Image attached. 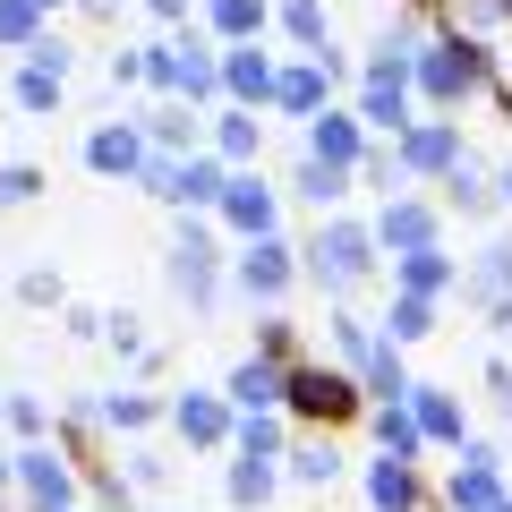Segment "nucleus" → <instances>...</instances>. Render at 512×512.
Instances as JSON below:
<instances>
[{"label":"nucleus","instance_id":"obj_1","mask_svg":"<svg viewBox=\"0 0 512 512\" xmlns=\"http://www.w3.org/2000/svg\"><path fill=\"white\" fill-rule=\"evenodd\" d=\"M410 86L427 94L436 111H461V103H478V94H495V52L478 35H427V52L410 60Z\"/></svg>","mask_w":512,"mask_h":512},{"label":"nucleus","instance_id":"obj_2","mask_svg":"<svg viewBox=\"0 0 512 512\" xmlns=\"http://www.w3.org/2000/svg\"><path fill=\"white\" fill-rule=\"evenodd\" d=\"M282 410L291 419H325V427H342V419H359L367 410V384L350 376V367H325V359H291V384H282Z\"/></svg>","mask_w":512,"mask_h":512},{"label":"nucleus","instance_id":"obj_3","mask_svg":"<svg viewBox=\"0 0 512 512\" xmlns=\"http://www.w3.org/2000/svg\"><path fill=\"white\" fill-rule=\"evenodd\" d=\"M308 274L325 282L333 299H350L367 274H376V231H367V222H350V214H325V231L308 239Z\"/></svg>","mask_w":512,"mask_h":512},{"label":"nucleus","instance_id":"obj_4","mask_svg":"<svg viewBox=\"0 0 512 512\" xmlns=\"http://www.w3.org/2000/svg\"><path fill=\"white\" fill-rule=\"evenodd\" d=\"M461 120L453 111H436V120H410L402 137H393V163H402V180H444V171L461 163Z\"/></svg>","mask_w":512,"mask_h":512},{"label":"nucleus","instance_id":"obj_5","mask_svg":"<svg viewBox=\"0 0 512 512\" xmlns=\"http://www.w3.org/2000/svg\"><path fill=\"white\" fill-rule=\"evenodd\" d=\"M231 282L256 299V308H282V291L299 282V248H282V239H248L231 265Z\"/></svg>","mask_w":512,"mask_h":512},{"label":"nucleus","instance_id":"obj_6","mask_svg":"<svg viewBox=\"0 0 512 512\" xmlns=\"http://www.w3.org/2000/svg\"><path fill=\"white\" fill-rule=\"evenodd\" d=\"M18 487L35 512H77V470L60 444H18Z\"/></svg>","mask_w":512,"mask_h":512},{"label":"nucleus","instance_id":"obj_7","mask_svg":"<svg viewBox=\"0 0 512 512\" xmlns=\"http://www.w3.org/2000/svg\"><path fill=\"white\" fill-rule=\"evenodd\" d=\"M410 94H419V86H410V69H367L359 77V128H367V137H402V128L419 120Z\"/></svg>","mask_w":512,"mask_h":512},{"label":"nucleus","instance_id":"obj_8","mask_svg":"<svg viewBox=\"0 0 512 512\" xmlns=\"http://www.w3.org/2000/svg\"><path fill=\"white\" fill-rule=\"evenodd\" d=\"M333 77H342V52H308L299 60V69H274V94H265V103L274 111H299V120H316V111H325V94H333Z\"/></svg>","mask_w":512,"mask_h":512},{"label":"nucleus","instance_id":"obj_9","mask_svg":"<svg viewBox=\"0 0 512 512\" xmlns=\"http://www.w3.org/2000/svg\"><path fill=\"white\" fill-rule=\"evenodd\" d=\"M171 291L197 299V308H214V291H222V256H214V231H205V222H188L180 248H171Z\"/></svg>","mask_w":512,"mask_h":512},{"label":"nucleus","instance_id":"obj_10","mask_svg":"<svg viewBox=\"0 0 512 512\" xmlns=\"http://www.w3.org/2000/svg\"><path fill=\"white\" fill-rule=\"evenodd\" d=\"M444 504H453V512H495V504H504V453H495V444H470L461 470L444 478Z\"/></svg>","mask_w":512,"mask_h":512},{"label":"nucleus","instance_id":"obj_11","mask_svg":"<svg viewBox=\"0 0 512 512\" xmlns=\"http://www.w3.org/2000/svg\"><path fill=\"white\" fill-rule=\"evenodd\" d=\"M367 231H376V248L410 256V248H436L444 222H436V205H427V197H410V188H402V197H384V214L367 222Z\"/></svg>","mask_w":512,"mask_h":512},{"label":"nucleus","instance_id":"obj_12","mask_svg":"<svg viewBox=\"0 0 512 512\" xmlns=\"http://www.w3.org/2000/svg\"><path fill=\"white\" fill-rule=\"evenodd\" d=\"M299 154H316V163H333V171H350V180H359V163H367L359 111H316V120H308V146H299Z\"/></svg>","mask_w":512,"mask_h":512},{"label":"nucleus","instance_id":"obj_13","mask_svg":"<svg viewBox=\"0 0 512 512\" xmlns=\"http://www.w3.org/2000/svg\"><path fill=\"white\" fill-rule=\"evenodd\" d=\"M222 222H231L239 239H274V222H282V205H274V188L256 180V171H231V188H222V205H214Z\"/></svg>","mask_w":512,"mask_h":512},{"label":"nucleus","instance_id":"obj_14","mask_svg":"<svg viewBox=\"0 0 512 512\" xmlns=\"http://www.w3.org/2000/svg\"><path fill=\"white\" fill-rule=\"evenodd\" d=\"M137 163H146V128L137 120H111L86 137V171H103V180H137Z\"/></svg>","mask_w":512,"mask_h":512},{"label":"nucleus","instance_id":"obj_15","mask_svg":"<svg viewBox=\"0 0 512 512\" xmlns=\"http://www.w3.org/2000/svg\"><path fill=\"white\" fill-rule=\"evenodd\" d=\"M265 94H274V60L256 52V43H222V103L256 111Z\"/></svg>","mask_w":512,"mask_h":512},{"label":"nucleus","instance_id":"obj_16","mask_svg":"<svg viewBox=\"0 0 512 512\" xmlns=\"http://www.w3.org/2000/svg\"><path fill=\"white\" fill-rule=\"evenodd\" d=\"M282 384H291V367L282 359H239L231 367V384H222V402L248 419V410H282Z\"/></svg>","mask_w":512,"mask_h":512},{"label":"nucleus","instance_id":"obj_17","mask_svg":"<svg viewBox=\"0 0 512 512\" xmlns=\"http://www.w3.org/2000/svg\"><path fill=\"white\" fill-rule=\"evenodd\" d=\"M367 504H376V512H419V504H427V487H419V461H393V453H376V461H367Z\"/></svg>","mask_w":512,"mask_h":512},{"label":"nucleus","instance_id":"obj_18","mask_svg":"<svg viewBox=\"0 0 512 512\" xmlns=\"http://www.w3.org/2000/svg\"><path fill=\"white\" fill-rule=\"evenodd\" d=\"M171 427H180L188 444H205V453H214V444H231V402H222V393H180V402H171Z\"/></svg>","mask_w":512,"mask_h":512},{"label":"nucleus","instance_id":"obj_19","mask_svg":"<svg viewBox=\"0 0 512 512\" xmlns=\"http://www.w3.org/2000/svg\"><path fill=\"white\" fill-rule=\"evenodd\" d=\"M461 282V265L444 248H410V256H393V291H410V299H444Z\"/></svg>","mask_w":512,"mask_h":512},{"label":"nucleus","instance_id":"obj_20","mask_svg":"<svg viewBox=\"0 0 512 512\" xmlns=\"http://www.w3.org/2000/svg\"><path fill=\"white\" fill-rule=\"evenodd\" d=\"M402 402H410V419H419L427 444H461V436H470V419H461V402L444 393V384H410Z\"/></svg>","mask_w":512,"mask_h":512},{"label":"nucleus","instance_id":"obj_21","mask_svg":"<svg viewBox=\"0 0 512 512\" xmlns=\"http://www.w3.org/2000/svg\"><path fill=\"white\" fill-rule=\"evenodd\" d=\"M146 146L154 154H205V120L188 103H163V111H146Z\"/></svg>","mask_w":512,"mask_h":512},{"label":"nucleus","instance_id":"obj_22","mask_svg":"<svg viewBox=\"0 0 512 512\" xmlns=\"http://www.w3.org/2000/svg\"><path fill=\"white\" fill-rule=\"evenodd\" d=\"M350 376L367 384V402H402V393H410V376H402V342H384V333L367 342V359L350 367Z\"/></svg>","mask_w":512,"mask_h":512},{"label":"nucleus","instance_id":"obj_23","mask_svg":"<svg viewBox=\"0 0 512 512\" xmlns=\"http://www.w3.org/2000/svg\"><path fill=\"white\" fill-rule=\"evenodd\" d=\"M256 146H265V120L239 111V103H222V111H214V154L239 171V163H256Z\"/></svg>","mask_w":512,"mask_h":512},{"label":"nucleus","instance_id":"obj_24","mask_svg":"<svg viewBox=\"0 0 512 512\" xmlns=\"http://www.w3.org/2000/svg\"><path fill=\"white\" fill-rule=\"evenodd\" d=\"M461 291L487 299V308H495V299H512V239H487V248H478V265L461 274Z\"/></svg>","mask_w":512,"mask_h":512},{"label":"nucleus","instance_id":"obj_25","mask_svg":"<svg viewBox=\"0 0 512 512\" xmlns=\"http://www.w3.org/2000/svg\"><path fill=\"white\" fill-rule=\"evenodd\" d=\"M205 26H214L222 43H256L274 26V9H265V0H205Z\"/></svg>","mask_w":512,"mask_h":512},{"label":"nucleus","instance_id":"obj_26","mask_svg":"<svg viewBox=\"0 0 512 512\" xmlns=\"http://www.w3.org/2000/svg\"><path fill=\"white\" fill-rule=\"evenodd\" d=\"M274 495H282V470H274L265 453H239V461H231V504H239V512L274 504Z\"/></svg>","mask_w":512,"mask_h":512},{"label":"nucleus","instance_id":"obj_27","mask_svg":"<svg viewBox=\"0 0 512 512\" xmlns=\"http://www.w3.org/2000/svg\"><path fill=\"white\" fill-rule=\"evenodd\" d=\"M291 487H333V478H342V453H333V436H299L291 444Z\"/></svg>","mask_w":512,"mask_h":512},{"label":"nucleus","instance_id":"obj_28","mask_svg":"<svg viewBox=\"0 0 512 512\" xmlns=\"http://www.w3.org/2000/svg\"><path fill=\"white\" fill-rule=\"evenodd\" d=\"M444 205H453V214H495V180L470 163V154H461V163L444 171Z\"/></svg>","mask_w":512,"mask_h":512},{"label":"nucleus","instance_id":"obj_29","mask_svg":"<svg viewBox=\"0 0 512 512\" xmlns=\"http://www.w3.org/2000/svg\"><path fill=\"white\" fill-rule=\"evenodd\" d=\"M291 188L316 205V214H333V205L350 197V171H333V163H316V154H299V171H291Z\"/></svg>","mask_w":512,"mask_h":512},{"label":"nucleus","instance_id":"obj_30","mask_svg":"<svg viewBox=\"0 0 512 512\" xmlns=\"http://www.w3.org/2000/svg\"><path fill=\"white\" fill-rule=\"evenodd\" d=\"M376 444L393 461H419L427 453V436H419V419H410V402H376Z\"/></svg>","mask_w":512,"mask_h":512},{"label":"nucleus","instance_id":"obj_31","mask_svg":"<svg viewBox=\"0 0 512 512\" xmlns=\"http://www.w3.org/2000/svg\"><path fill=\"white\" fill-rule=\"evenodd\" d=\"M222 188H231V163L222 154H188L180 163V205H222Z\"/></svg>","mask_w":512,"mask_h":512},{"label":"nucleus","instance_id":"obj_32","mask_svg":"<svg viewBox=\"0 0 512 512\" xmlns=\"http://www.w3.org/2000/svg\"><path fill=\"white\" fill-rule=\"evenodd\" d=\"M376 333H384V342H427V333H436V299H410V291H402Z\"/></svg>","mask_w":512,"mask_h":512},{"label":"nucleus","instance_id":"obj_33","mask_svg":"<svg viewBox=\"0 0 512 512\" xmlns=\"http://www.w3.org/2000/svg\"><path fill=\"white\" fill-rule=\"evenodd\" d=\"M154 419H171V410L146 402V393H111V402H103V427H111V436H146Z\"/></svg>","mask_w":512,"mask_h":512},{"label":"nucleus","instance_id":"obj_34","mask_svg":"<svg viewBox=\"0 0 512 512\" xmlns=\"http://www.w3.org/2000/svg\"><path fill=\"white\" fill-rule=\"evenodd\" d=\"M282 35H291V43H308V52H325V43H333L325 0H282Z\"/></svg>","mask_w":512,"mask_h":512},{"label":"nucleus","instance_id":"obj_35","mask_svg":"<svg viewBox=\"0 0 512 512\" xmlns=\"http://www.w3.org/2000/svg\"><path fill=\"white\" fill-rule=\"evenodd\" d=\"M231 444H239V453H265V461H274L282 444H291V427H282V410H248V419L231 427Z\"/></svg>","mask_w":512,"mask_h":512},{"label":"nucleus","instance_id":"obj_36","mask_svg":"<svg viewBox=\"0 0 512 512\" xmlns=\"http://www.w3.org/2000/svg\"><path fill=\"white\" fill-rule=\"evenodd\" d=\"M43 35H52V26H43L35 0H0V43H9V52H35Z\"/></svg>","mask_w":512,"mask_h":512},{"label":"nucleus","instance_id":"obj_37","mask_svg":"<svg viewBox=\"0 0 512 512\" xmlns=\"http://www.w3.org/2000/svg\"><path fill=\"white\" fill-rule=\"evenodd\" d=\"M60 86H69V77H52V69H35V60H26V69H18V111H26V120L60 111Z\"/></svg>","mask_w":512,"mask_h":512},{"label":"nucleus","instance_id":"obj_38","mask_svg":"<svg viewBox=\"0 0 512 512\" xmlns=\"http://www.w3.org/2000/svg\"><path fill=\"white\" fill-rule=\"evenodd\" d=\"M43 163H0V214H18V205H35L43 197Z\"/></svg>","mask_w":512,"mask_h":512},{"label":"nucleus","instance_id":"obj_39","mask_svg":"<svg viewBox=\"0 0 512 512\" xmlns=\"http://www.w3.org/2000/svg\"><path fill=\"white\" fill-rule=\"evenodd\" d=\"M0 419L18 427V436H26V444H43V427H52V410H43V402H35V393H0Z\"/></svg>","mask_w":512,"mask_h":512},{"label":"nucleus","instance_id":"obj_40","mask_svg":"<svg viewBox=\"0 0 512 512\" xmlns=\"http://www.w3.org/2000/svg\"><path fill=\"white\" fill-rule=\"evenodd\" d=\"M367 342H376V325H367V316H350V308L333 316V350H342V367H359V359H367Z\"/></svg>","mask_w":512,"mask_h":512},{"label":"nucleus","instance_id":"obj_41","mask_svg":"<svg viewBox=\"0 0 512 512\" xmlns=\"http://www.w3.org/2000/svg\"><path fill=\"white\" fill-rule=\"evenodd\" d=\"M291 342H299V333H291V316H282V308H265V325H256V359H282V367H291Z\"/></svg>","mask_w":512,"mask_h":512},{"label":"nucleus","instance_id":"obj_42","mask_svg":"<svg viewBox=\"0 0 512 512\" xmlns=\"http://www.w3.org/2000/svg\"><path fill=\"white\" fill-rule=\"evenodd\" d=\"M18 299H26V308H60V274H52V265L18 274Z\"/></svg>","mask_w":512,"mask_h":512},{"label":"nucleus","instance_id":"obj_43","mask_svg":"<svg viewBox=\"0 0 512 512\" xmlns=\"http://www.w3.org/2000/svg\"><path fill=\"white\" fill-rule=\"evenodd\" d=\"M163 478H171V461H163V453H146V444L128 453V487H163Z\"/></svg>","mask_w":512,"mask_h":512},{"label":"nucleus","instance_id":"obj_44","mask_svg":"<svg viewBox=\"0 0 512 512\" xmlns=\"http://www.w3.org/2000/svg\"><path fill=\"white\" fill-rule=\"evenodd\" d=\"M26 60H35V69H52V77H69V43H60V35H43Z\"/></svg>","mask_w":512,"mask_h":512},{"label":"nucleus","instance_id":"obj_45","mask_svg":"<svg viewBox=\"0 0 512 512\" xmlns=\"http://www.w3.org/2000/svg\"><path fill=\"white\" fill-rule=\"evenodd\" d=\"M146 9H154V18H171V26L188 18V0H146Z\"/></svg>","mask_w":512,"mask_h":512},{"label":"nucleus","instance_id":"obj_46","mask_svg":"<svg viewBox=\"0 0 512 512\" xmlns=\"http://www.w3.org/2000/svg\"><path fill=\"white\" fill-rule=\"evenodd\" d=\"M9 487H18V453H0V495H9Z\"/></svg>","mask_w":512,"mask_h":512},{"label":"nucleus","instance_id":"obj_47","mask_svg":"<svg viewBox=\"0 0 512 512\" xmlns=\"http://www.w3.org/2000/svg\"><path fill=\"white\" fill-rule=\"evenodd\" d=\"M495 333H504V342H512V299H495Z\"/></svg>","mask_w":512,"mask_h":512},{"label":"nucleus","instance_id":"obj_48","mask_svg":"<svg viewBox=\"0 0 512 512\" xmlns=\"http://www.w3.org/2000/svg\"><path fill=\"white\" fill-rule=\"evenodd\" d=\"M495 393H504V419H512V367H495Z\"/></svg>","mask_w":512,"mask_h":512},{"label":"nucleus","instance_id":"obj_49","mask_svg":"<svg viewBox=\"0 0 512 512\" xmlns=\"http://www.w3.org/2000/svg\"><path fill=\"white\" fill-rule=\"evenodd\" d=\"M495 205H512V163H504V171H495Z\"/></svg>","mask_w":512,"mask_h":512},{"label":"nucleus","instance_id":"obj_50","mask_svg":"<svg viewBox=\"0 0 512 512\" xmlns=\"http://www.w3.org/2000/svg\"><path fill=\"white\" fill-rule=\"evenodd\" d=\"M86 9H94V18H111V9H120V0H86Z\"/></svg>","mask_w":512,"mask_h":512},{"label":"nucleus","instance_id":"obj_51","mask_svg":"<svg viewBox=\"0 0 512 512\" xmlns=\"http://www.w3.org/2000/svg\"><path fill=\"white\" fill-rule=\"evenodd\" d=\"M35 9H60V0H35Z\"/></svg>","mask_w":512,"mask_h":512},{"label":"nucleus","instance_id":"obj_52","mask_svg":"<svg viewBox=\"0 0 512 512\" xmlns=\"http://www.w3.org/2000/svg\"><path fill=\"white\" fill-rule=\"evenodd\" d=\"M495 512H512V495H504V504H495Z\"/></svg>","mask_w":512,"mask_h":512}]
</instances>
